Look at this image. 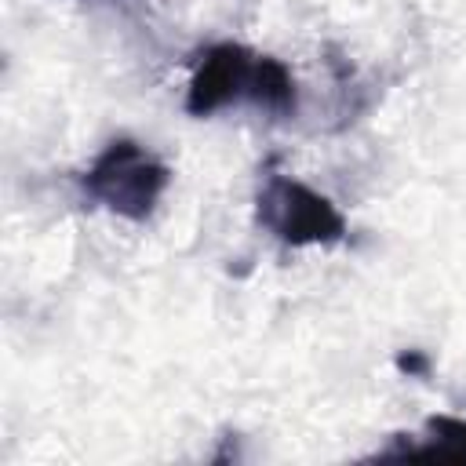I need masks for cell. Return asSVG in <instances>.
Returning a JSON list of instances; mask_svg holds the SVG:
<instances>
[{"instance_id":"1","label":"cell","mask_w":466,"mask_h":466,"mask_svg":"<svg viewBox=\"0 0 466 466\" xmlns=\"http://www.w3.org/2000/svg\"><path fill=\"white\" fill-rule=\"evenodd\" d=\"M233 102H251L266 113L288 116L299 106L295 76L273 55H258L233 40L211 44L193 66V76L186 87V113L211 116Z\"/></svg>"},{"instance_id":"2","label":"cell","mask_w":466,"mask_h":466,"mask_svg":"<svg viewBox=\"0 0 466 466\" xmlns=\"http://www.w3.org/2000/svg\"><path fill=\"white\" fill-rule=\"evenodd\" d=\"M167 182L171 167L135 138H113L80 175L84 193L127 222H146Z\"/></svg>"},{"instance_id":"3","label":"cell","mask_w":466,"mask_h":466,"mask_svg":"<svg viewBox=\"0 0 466 466\" xmlns=\"http://www.w3.org/2000/svg\"><path fill=\"white\" fill-rule=\"evenodd\" d=\"M255 215H258L262 229H269L288 248L339 244L346 237V218L324 193L309 189L299 178L277 175V171L266 175V182L255 197Z\"/></svg>"},{"instance_id":"4","label":"cell","mask_w":466,"mask_h":466,"mask_svg":"<svg viewBox=\"0 0 466 466\" xmlns=\"http://www.w3.org/2000/svg\"><path fill=\"white\" fill-rule=\"evenodd\" d=\"M393 455H411V459H466V419L455 415H433L426 422V444H408L404 451Z\"/></svg>"},{"instance_id":"5","label":"cell","mask_w":466,"mask_h":466,"mask_svg":"<svg viewBox=\"0 0 466 466\" xmlns=\"http://www.w3.org/2000/svg\"><path fill=\"white\" fill-rule=\"evenodd\" d=\"M397 368L404 375H415V379H426L430 375V357L422 350H408V353H397Z\"/></svg>"}]
</instances>
